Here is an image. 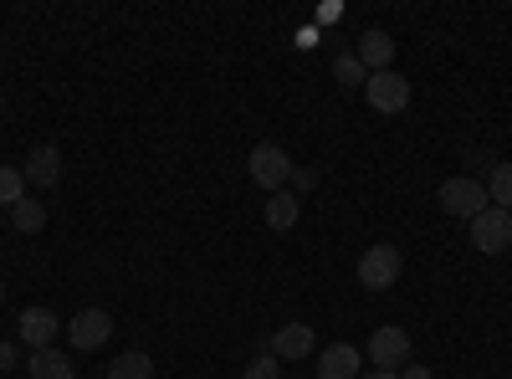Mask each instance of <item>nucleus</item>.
Wrapping results in <instances>:
<instances>
[{"mask_svg":"<svg viewBox=\"0 0 512 379\" xmlns=\"http://www.w3.org/2000/svg\"><path fill=\"white\" fill-rule=\"evenodd\" d=\"M400 272H405V257H400V246H390V241L369 246L364 257H359V287H369V292L395 287V282H400Z\"/></svg>","mask_w":512,"mask_h":379,"instance_id":"obj_1","label":"nucleus"},{"mask_svg":"<svg viewBox=\"0 0 512 379\" xmlns=\"http://www.w3.org/2000/svg\"><path fill=\"white\" fill-rule=\"evenodd\" d=\"M436 200H441L446 216H456V221H477L482 210L492 205V200H487V185H482V180H466V175L446 180V185L436 190Z\"/></svg>","mask_w":512,"mask_h":379,"instance_id":"obj_2","label":"nucleus"},{"mask_svg":"<svg viewBox=\"0 0 512 379\" xmlns=\"http://www.w3.org/2000/svg\"><path fill=\"white\" fill-rule=\"evenodd\" d=\"M251 180L262 185L267 195L287 190V185H292V154H287L282 144H256V149H251Z\"/></svg>","mask_w":512,"mask_h":379,"instance_id":"obj_3","label":"nucleus"},{"mask_svg":"<svg viewBox=\"0 0 512 379\" xmlns=\"http://www.w3.org/2000/svg\"><path fill=\"white\" fill-rule=\"evenodd\" d=\"M364 98H369L374 113H405V108H410V82H405L395 67H390V72H369Z\"/></svg>","mask_w":512,"mask_h":379,"instance_id":"obj_4","label":"nucleus"},{"mask_svg":"<svg viewBox=\"0 0 512 379\" xmlns=\"http://www.w3.org/2000/svg\"><path fill=\"white\" fill-rule=\"evenodd\" d=\"M472 246H477V251H487V257H502V251L512 246V210L487 205L482 216L472 221Z\"/></svg>","mask_w":512,"mask_h":379,"instance_id":"obj_5","label":"nucleus"},{"mask_svg":"<svg viewBox=\"0 0 512 379\" xmlns=\"http://www.w3.org/2000/svg\"><path fill=\"white\" fill-rule=\"evenodd\" d=\"M369 359H374V369H405L410 364V333L395 328V323L374 328L369 333Z\"/></svg>","mask_w":512,"mask_h":379,"instance_id":"obj_6","label":"nucleus"},{"mask_svg":"<svg viewBox=\"0 0 512 379\" xmlns=\"http://www.w3.org/2000/svg\"><path fill=\"white\" fill-rule=\"evenodd\" d=\"M67 339H72V349L93 354V349H103V344L113 339V318H108L103 308H82V313L67 323Z\"/></svg>","mask_w":512,"mask_h":379,"instance_id":"obj_7","label":"nucleus"},{"mask_svg":"<svg viewBox=\"0 0 512 379\" xmlns=\"http://www.w3.org/2000/svg\"><path fill=\"white\" fill-rule=\"evenodd\" d=\"M57 313L52 308H26L21 318H16V339L36 354V349H52V339H57Z\"/></svg>","mask_w":512,"mask_h":379,"instance_id":"obj_8","label":"nucleus"},{"mask_svg":"<svg viewBox=\"0 0 512 379\" xmlns=\"http://www.w3.org/2000/svg\"><path fill=\"white\" fill-rule=\"evenodd\" d=\"M364 374V354L354 344H328L318 354V379H359Z\"/></svg>","mask_w":512,"mask_h":379,"instance_id":"obj_9","label":"nucleus"},{"mask_svg":"<svg viewBox=\"0 0 512 379\" xmlns=\"http://www.w3.org/2000/svg\"><path fill=\"white\" fill-rule=\"evenodd\" d=\"M26 185H36V190H52L57 180H62V154H57V144H36L31 154H26Z\"/></svg>","mask_w":512,"mask_h":379,"instance_id":"obj_10","label":"nucleus"},{"mask_svg":"<svg viewBox=\"0 0 512 379\" xmlns=\"http://www.w3.org/2000/svg\"><path fill=\"white\" fill-rule=\"evenodd\" d=\"M313 349H318V339H313L308 323H282L267 344V354H277V359H308Z\"/></svg>","mask_w":512,"mask_h":379,"instance_id":"obj_11","label":"nucleus"},{"mask_svg":"<svg viewBox=\"0 0 512 379\" xmlns=\"http://www.w3.org/2000/svg\"><path fill=\"white\" fill-rule=\"evenodd\" d=\"M354 57H359L369 72H390V62H395V36H390V31H364L359 47H354Z\"/></svg>","mask_w":512,"mask_h":379,"instance_id":"obj_12","label":"nucleus"},{"mask_svg":"<svg viewBox=\"0 0 512 379\" xmlns=\"http://www.w3.org/2000/svg\"><path fill=\"white\" fill-rule=\"evenodd\" d=\"M26 369H31V379H72V374H77V369H72V359H67V354H57V349H36Z\"/></svg>","mask_w":512,"mask_h":379,"instance_id":"obj_13","label":"nucleus"},{"mask_svg":"<svg viewBox=\"0 0 512 379\" xmlns=\"http://www.w3.org/2000/svg\"><path fill=\"white\" fill-rule=\"evenodd\" d=\"M297 210H303V205H297L292 190L267 195V226H272V231H292V226H297Z\"/></svg>","mask_w":512,"mask_h":379,"instance_id":"obj_14","label":"nucleus"},{"mask_svg":"<svg viewBox=\"0 0 512 379\" xmlns=\"http://www.w3.org/2000/svg\"><path fill=\"white\" fill-rule=\"evenodd\" d=\"M11 226H16L21 236H36L41 226H47V205H41V200H16V205H11Z\"/></svg>","mask_w":512,"mask_h":379,"instance_id":"obj_15","label":"nucleus"},{"mask_svg":"<svg viewBox=\"0 0 512 379\" xmlns=\"http://www.w3.org/2000/svg\"><path fill=\"white\" fill-rule=\"evenodd\" d=\"M487 200L497 210H512V159L507 164H492V180H487Z\"/></svg>","mask_w":512,"mask_h":379,"instance_id":"obj_16","label":"nucleus"},{"mask_svg":"<svg viewBox=\"0 0 512 379\" xmlns=\"http://www.w3.org/2000/svg\"><path fill=\"white\" fill-rule=\"evenodd\" d=\"M333 77H338V88H364V82H369V67H364L354 52H338V62H333Z\"/></svg>","mask_w":512,"mask_h":379,"instance_id":"obj_17","label":"nucleus"},{"mask_svg":"<svg viewBox=\"0 0 512 379\" xmlns=\"http://www.w3.org/2000/svg\"><path fill=\"white\" fill-rule=\"evenodd\" d=\"M108 379H154V359L149 354H123V359H113Z\"/></svg>","mask_w":512,"mask_h":379,"instance_id":"obj_18","label":"nucleus"},{"mask_svg":"<svg viewBox=\"0 0 512 379\" xmlns=\"http://www.w3.org/2000/svg\"><path fill=\"white\" fill-rule=\"evenodd\" d=\"M21 190H26V175H21V170H11V164H0V205H16V200H26Z\"/></svg>","mask_w":512,"mask_h":379,"instance_id":"obj_19","label":"nucleus"},{"mask_svg":"<svg viewBox=\"0 0 512 379\" xmlns=\"http://www.w3.org/2000/svg\"><path fill=\"white\" fill-rule=\"evenodd\" d=\"M241 379H282V359H277V354H256V359L241 369Z\"/></svg>","mask_w":512,"mask_h":379,"instance_id":"obj_20","label":"nucleus"},{"mask_svg":"<svg viewBox=\"0 0 512 379\" xmlns=\"http://www.w3.org/2000/svg\"><path fill=\"white\" fill-rule=\"evenodd\" d=\"M16 359H21V344L0 339V369H16Z\"/></svg>","mask_w":512,"mask_h":379,"instance_id":"obj_21","label":"nucleus"},{"mask_svg":"<svg viewBox=\"0 0 512 379\" xmlns=\"http://www.w3.org/2000/svg\"><path fill=\"white\" fill-rule=\"evenodd\" d=\"M292 185L297 190H313L318 185V170H297V164H292Z\"/></svg>","mask_w":512,"mask_h":379,"instance_id":"obj_22","label":"nucleus"},{"mask_svg":"<svg viewBox=\"0 0 512 379\" xmlns=\"http://www.w3.org/2000/svg\"><path fill=\"white\" fill-rule=\"evenodd\" d=\"M318 21H323V26H333V21H344V6H333V0H328V6H318Z\"/></svg>","mask_w":512,"mask_h":379,"instance_id":"obj_23","label":"nucleus"},{"mask_svg":"<svg viewBox=\"0 0 512 379\" xmlns=\"http://www.w3.org/2000/svg\"><path fill=\"white\" fill-rule=\"evenodd\" d=\"M297 47H303V52H308V47H318V31H313V26H303V31H297Z\"/></svg>","mask_w":512,"mask_h":379,"instance_id":"obj_24","label":"nucleus"},{"mask_svg":"<svg viewBox=\"0 0 512 379\" xmlns=\"http://www.w3.org/2000/svg\"><path fill=\"white\" fill-rule=\"evenodd\" d=\"M400 379H431V369H425V364H405Z\"/></svg>","mask_w":512,"mask_h":379,"instance_id":"obj_25","label":"nucleus"},{"mask_svg":"<svg viewBox=\"0 0 512 379\" xmlns=\"http://www.w3.org/2000/svg\"><path fill=\"white\" fill-rule=\"evenodd\" d=\"M359 379H400V369H364Z\"/></svg>","mask_w":512,"mask_h":379,"instance_id":"obj_26","label":"nucleus"},{"mask_svg":"<svg viewBox=\"0 0 512 379\" xmlns=\"http://www.w3.org/2000/svg\"><path fill=\"white\" fill-rule=\"evenodd\" d=\"M0 303H6V282H0Z\"/></svg>","mask_w":512,"mask_h":379,"instance_id":"obj_27","label":"nucleus"},{"mask_svg":"<svg viewBox=\"0 0 512 379\" xmlns=\"http://www.w3.org/2000/svg\"><path fill=\"white\" fill-rule=\"evenodd\" d=\"M0 113H6V98H0Z\"/></svg>","mask_w":512,"mask_h":379,"instance_id":"obj_28","label":"nucleus"}]
</instances>
